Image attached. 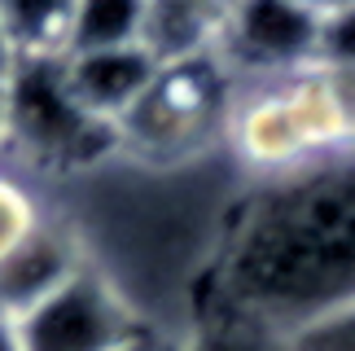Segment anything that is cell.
I'll list each match as a JSON object with an SVG mask.
<instances>
[{
  "instance_id": "6da1fadb",
  "label": "cell",
  "mask_w": 355,
  "mask_h": 351,
  "mask_svg": "<svg viewBox=\"0 0 355 351\" xmlns=\"http://www.w3.org/2000/svg\"><path fill=\"white\" fill-rule=\"evenodd\" d=\"M211 303L285 334L355 303V154L259 180L211 259Z\"/></svg>"
},
{
  "instance_id": "7a4b0ae2",
  "label": "cell",
  "mask_w": 355,
  "mask_h": 351,
  "mask_svg": "<svg viewBox=\"0 0 355 351\" xmlns=\"http://www.w3.org/2000/svg\"><path fill=\"white\" fill-rule=\"evenodd\" d=\"M228 101H233V71L220 53L158 66L145 92L114 123V150L136 163H184L215 137L224 141Z\"/></svg>"
},
{
  "instance_id": "3957f363",
  "label": "cell",
  "mask_w": 355,
  "mask_h": 351,
  "mask_svg": "<svg viewBox=\"0 0 355 351\" xmlns=\"http://www.w3.org/2000/svg\"><path fill=\"white\" fill-rule=\"evenodd\" d=\"M5 320L13 351H136L149 343L132 303L92 264Z\"/></svg>"
},
{
  "instance_id": "277c9868",
  "label": "cell",
  "mask_w": 355,
  "mask_h": 351,
  "mask_svg": "<svg viewBox=\"0 0 355 351\" xmlns=\"http://www.w3.org/2000/svg\"><path fill=\"white\" fill-rule=\"evenodd\" d=\"M171 351H298V347L294 334L268 325V320L202 299L198 320L180 334V343Z\"/></svg>"
},
{
  "instance_id": "5b68a950",
  "label": "cell",
  "mask_w": 355,
  "mask_h": 351,
  "mask_svg": "<svg viewBox=\"0 0 355 351\" xmlns=\"http://www.w3.org/2000/svg\"><path fill=\"white\" fill-rule=\"evenodd\" d=\"M49 224L40 198L31 194V185L22 176H13L9 167H0V268L31 241L40 228Z\"/></svg>"
},
{
  "instance_id": "8992f818",
  "label": "cell",
  "mask_w": 355,
  "mask_h": 351,
  "mask_svg": "<svg viewBox=\"0 0 355 351\" xmlns=\"http://www.w3.org/2000/svg\"><path fill=\"white\" fill-rule=\"evenodd\" d=\"M298 351H355V303L294 334Z\"/></svg>"
},
{
  "instance_id": "52a82bcc",
  "label": "cell",
  "mask_w": 355,
  "mask_h": 351,
  "mask_svg": "<svg viewBox=\"0 0 355 351\" xmlns=\"http://www.w3.org/2000/svg\"><path fill=\"white\" fill-rule=\"evenodd\" d=\"M18 53H13V40H9V31H5V18H0V88L5 84H13V75H18Z\"/></svg>"
},
{
  "instance_id": "ba28073f",
  "label": "cell",
  "mask_w": 355,
  "mask_h": 351,
  "mask_svg": "<svg viewBox=\"0 0 355 351\" xmlns=\"http://www.w3.org/2000/svg\"><path fill=\"white\" fill-rule=\"evenodd\" d=\"M9 145V84L0 88V150Z\"/></svg>"
}]
</instances>
